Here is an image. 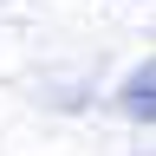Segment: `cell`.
Wrapping results in <instances>:
<instances>
[{
    "label": "cell",
    "mask_w": 156,
    "mask_h": 156,
    "mask_svg": "<svg viewBox=\"0 0 156 156\" xmlns=\"http://www.w3.org/2000/svg\"><path fill=\"white\" fill-rule=\"evenodd\" d=\"M124 104H130V111H136V117L150 124V111H156V104H150V65H143V72H136L130 85H124Z\"/></svg>",
    "instance_id": "obj_1"
}]
</instances>
